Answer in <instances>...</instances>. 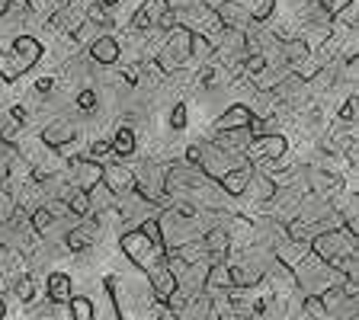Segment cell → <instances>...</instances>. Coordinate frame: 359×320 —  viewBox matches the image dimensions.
<instances>
[{
  "instance_id": "1",
  "label": "cell",
  "mask_w": 359,
  "mask_h": 320,
  "mask_svg": "<svg viewBox=\"0 0 359 320\" xmlns=\"http://www.w3.org/2000/svg\"><path fill=\"white\" fill-rule=\"evenodd\" d=\"M122 250L144 276H154V272H161L167 266V244L148 237L142 228H132V231L122 234Z\"/></svg>"
},
{
  "instance_id": "2",
  "label": "cell",
  "mask_w": 359,
  "mask_h": 320,
  "mask_svg": "<svg viewBox=\"0 0 359 320\" xmlns=\"http://www.w3.org/2000/svg\"><path fill=\"white\" fill-rule=\"evenodd\" d=\"M189 58H193V32L177 22V26L167 32V39H164V45H161L157 58H151V61H154L157 71L167 77V74H177Z\"/></svg>"
},
{
  "instance_id": "3",
  "label": "cell",
  "mask_w": 359,
  "mask_h": 320,
  "mask_svg": "<svg viewBox=\"0 0 359 320\" xmlns=\"http://www.w3.org/2000/svg\"><path fill=\"white\" fill-rule=\"evenodd\" d=\"M42 58V42L36 36H16L13 48L0 55V77L7 83H13L16 77H22L29 67H36V61Z\"/></svg>"
},
{
  "instance_id": "4",
  "label": "cell",
  "mask_w": 359,
  "mask_h": 320,
  "mask_svg": "<svg viewBox=\"0 0 359 320\" xmlns=\"http://www.w3.org/2000/svg\"><path fill=\"white\" fill-rule=\"evenodd\" d=\"M285 148L289 144H285L283 134H257V138H250L244 154H247V160H283Z\"/></svg>"
},
{
  "instance_id": "5",
  "label": "cell",
  "mask_w": 359,
  "mask_h": 320,
  "mask_svg": "<svg viewBox=\"0 0 359 320\" xmlns=\"http://www.w3.org/2000/svg\"><path fill=\"white\" fill-rule=\"evenodd\" d=\"M100 183H103L116 199H122V195L135 193V170H128L119 160H109V164H103V179H100Z\"/></svg>"
},
{
  "instance_id": "6",
  "label": "cell",
  "mask_w": 359,
  "mask_h": 320,
  "mask_svg": "<svg viewBox=\"0 0 359 320\" xmlns=\"http://www.w3.org/2000/svg\"><path fill=\"white\" fill-rule=\"evenodd\" d=\"M218 16V22H222L224 29H250L254 22H250V10L244 7V4H238V0H222L218 7H212Z\"/></svg>"
},
{
  "instance_id": "7",
  "label": "cell",
  "mask_w": 359,
  "mask_h": 320,
  "mask_svg": "<svg viewBox=\"0 0 359 320\" xmlns=\"http://www.w3.org/2000/svg\"><path fill=\"white\" fill-rule=\"evenodd\" d=\"M67 167H71V176H74V186L83 189V193L103 179V164L90 160V157H74V160H67Z\"/></svg>"
},
{
  "instance_id": "8",
  "label": "cell",
  "mask_w": 359,
  "mask_h": 320,
  "mask_svg": "<svg viewBox=\"0 0 359 320\" xmlns=\"http://www.w3.org/2000/svg\"><path fill=\"white\" fill-rule=\"evenodd\" d=\"M167 4L164 0H144L142 7H138V13L132 16V29L135 32H151V29H157V22H161V16L167 13Z\"/></svg>"
},
{
  "instance_id": "9",
  "label": "cell",
  "mask_w": 359,
  "mask_h": 320,
  "mask_svg": "<svg viewBox=\"0 0 359 320\" xmlns=\"http://www.w3.org/2000/svg\"><path fill=\"white\" fill-rule=\"evenodd\" d=\"M74 138H77V132H74V125H71L67 119L48 122V125H45V132H42V141L48 144L52 151H65L67 144L74 141Z\"/></svg>"
},
{
  "instance_id": "10",
  "label": "cell",
  "mask_w": 359,
  "mask_h": 320,
  "mask_svg": "<svg viewBox=\"0 0 359 320\" xmlns=\"http://www.w3.org/2000/svg\"><path fill=\"white\" fill-rule=\"evenodd\" d=\"M90 58L100 61V64H116L122 58V48H119V39L116 36H97L90 42Z\"/></svg>"
},
{
  "instance_id": "11",
  "label": "cell",
  "mask_w": 359,
  "mask_h": 320,
  "mask_svg": "<svg viewBox=\"0 0 359 320\" xmlns=\"http://www.w3.org/2000/svg\"><path fill=\"white\" fill-rule=\"evenodd\" d=\"M45 291H48V301H52V305H67V301L74 298V282H71V276H65V272H52L48 282H45Z\"/></svg>"
},
{
  "instance_id": "12",
  "label": "cell",
  "mask_w": 359,
  "mask_h": 320,
  "mask_svg": "<svg viewBox=\"0 0 359 320\" xmlns=\"http://www.w3.org/2000/svg\"><path fill=\"white\" fill-rule=\"evenodd\" d=\"M250 122H254V116H250V106L234 103L231 109H228V112L222 116V119L215 122V132H231V128H250Z\"/></svg>"
},
{
  "instance_id": "13",
  "label": "cell",
  "mask_w": 359,
  "mask_h": 320,
  "mask_svg": "<svg viewBox=\"0 0 359 320\" xmlns=\"http://www.w3.org/2000/svg\"><path fill=\"white\" fill-rule=\"evenodd\" d=\"M241 195H254L257 202H269L273 195H276V183H273V176H266V173L254 170L250 173V179H247V186Z\"/></svg>"
},
{
  "instance_id": "14",
  "label": "cell",
  "mask_w": 359,
  "mask_h": 320,
  "mask_svg": "<svg viewBox=\"0 0 359 320\" xmlns=\"http://www.w3.org/2000/svg\"><path fill=\"white\" fill-rule=\"evenodd\" d=\"M279 55H283V61L289 67H295L305 58H311V48H308V42L302 36H295V39H283V42H279Z\"/></svg>"
},
{
  "instance_id": "15",
  "label": "cell",
  "mask_w": 359,
  "mask_h": 320,
  "mask_svg": "<svg viewBox=\"0 0 359 320\" xmlns=\"http://www.w3.org/2000/svg\"><path fill=\"white\" fill-rule=\"evenodd\" d=\"M250 173H254V164H241V167L224 173V176L218 179V186H222L228 195H241L247 186V179H250Z\"/></svg>"
},
{
  "instance_id": "16",
  "label": "cell",
  "mask_w": 359,
  "mask_h": 320,
  "mask_svg": "<svg viewBox=\"0 0 359 320\" xmlns=\"http://www.w3.org/2000/svg\"><path fill=\"white\" fill-rule=\"evenodd\" d=\"M87 202H90V215H93V211H97V215H100V211H112L116 205H119V199H116V195H112L103 183H97V186L87 189Z\"/></svg>"
},
{
  "instance_id": "17",
  "label": "cell",
  "mask_w": 359,
  "mask_h": 320,
  "mask_svg": "<svg viewBox=\"0 0 359 320\" xmlns=\"http://www.w3.org/2000/svg\"><path fill=\"white\" fill-rule=\"evenodd\" d=\"M93 234H97V228L93 224H81V228H71L67 231V246L74 250V253H81V250H87V246H93Z\"/></svg>"
},
{
  "instance_id": "18",
  "label": "cell",
  "mask_w": 359,
  "mask_h": 320,
  "mask_svg": "<svg viewBox=\"0 0 359 320\" xmlns=\"http://www.w3.org/2000/svg\"><path fill=\"white\" fill-rule=\"evenodd\" d=\"M334 22H340V26H346V29L356 32L359 26V0H344V7L337 10L334 16H330Z\"/></svg>"
},
{
  "instance_id": "19",
  "label": "cell",
  "mask_w": 359,
  "mask_h": 320,
  "mask_svg": "<svg viewBox=\"0 0 359 320\" xmlns=\"http://www.w3.org/2000/svg\"><path fill=\"white\" fill-rule=\"evenodd\" d=\"M65 205H67V211H71L74 218H87L90 215L87 193H83V189H77V186H71V193L65 195Z\"/></svg>"
},
{
  "instance_id": "20",
  "label": "cell",
  "mask_w": 359,
  "mask_h": 320,
  "mask_svg": "<svg viewBox=\"0 0 359 320\" xmlns=\"http://www.w3.org/2000/svg\"><path fill=\"white\" fill-rule=\"evenodd\" d=\"M16 211H20V205H16L13 193H10V183H4L0 186V224H13Z\"/></svg>"
},
{
  "instance_id": "21",
  "label": "cell",
  "mask_w": 359,
  "mask_h": 320,
  "mask_svg": "<svg viewBox=\"0 0 359 320\" xmlns=\"http://www.w3.org/2000/svg\"><path fill=\"white\" fill-rule=\"evenodd\" d=\"M112 154H119V157H132L135 154V132L132 128H119L116 132V138H112Z\"/></svg>"
},
{
  "instance_id": "22",
  "label": "cell",
  "mask_w": 359,
  "mask_h": 320,
  "mask_svg": "<svg viewBox=\"0 0 359 320\" xmlns=\"http://www.w3.org/2000/svg\"><path fill=\"white\" fill-rule=\"evenodd\" d=\"M29 224H32V231L36 234H48V228L55 224V215L48 211V205H42V209H36L29 215Z\"/></svg>"
},
{
  "instance_id": "23",
  "label": "cell",
  "mask_w": 359,
  "mask_h": 320,
  "mask_svg": "<svg viewBox=\"0 0 359 320\" xmlns=\"http://www.w3.org/2000/svg\"><path fill=\"white\" fill-rule=\"evenodd\" d=\"M67 305H71L74 320H97V307H93V301L90 298H71Z\"/></svg>"
},
{
  "instance_id": "24",
  "label": "cell",
  "mask_w": 359,
  "mask_h": 320,
  "mask_svg": "<svg viewBox=\"0 0 359 320\" xmlns=\"http://www.w3.org/2000/svg\"><path fill=\"white\" fill-rule=\"evenodd\" d=\"M273 13H276V0H260L257 10H250V22H266Z\"/></svg>"
},
{
  "instance_id": "25",
  "label": "cell",
  "mask_w": 359,
  "mask_h": 320,
  "mask_svg": "<svg viewBox=\"0 0 359 320\" xmlns=\"http://www.w3.org/2000/svg\"><path fill=\"white\" fill-rule=\"evenodd\" d=\"M87 22H93V26H109V13H106V7L100 0L87 7Z\"/></svg>"
},
{
  "instance_id": "26",
  "label": "cell",
  "mask_w": 359,
  "mask_h": 320,
  "mask_svg": "<svg viewBox=\"0 0 359 320\" xmlns=\"http://www.w3.org/2000/svg\"><path fill=\"white\" fill-rule=\"evenodd\" d=\"M112 154V144L109 141H103V138H100V141H93V144H90V160H97V164H103V160H106V157H109Z\"/></svg>"
},
{
  "instance_id": "27",
  "label": "cell",
  "mask_w": 359,
  "mask_h": 320,
  "mask_svg": "<svg viewBox=\"0 0 359 320\" xmlns=\"http://www.w3.org/2000/svg\"><path fill=\"white\" fill-rule=\"evenodd\" d=\"M13 291L20 295V301H32V295H36V288H32V279L29 276H20L13 285Z\"/></svg>"
},
{
  "instance_id": "28",
  "label": "cell",
  "mask_w": 359,
  "mask_h": 320,
  "mask_svg": "<svg viewBox=\"0 0 359 320\" xmlns=\"http://www.w3.org/2000/svg\"><path fill=\"white\" fill-rule=\"evenodd\" d=\"M305 311H308V317H311V320H318V317H324V314H327L318 295H305Z\"/></svg>"
},
{
  "instance_id": "29",
  "label": "cell",
  "mask_w": 359,
  "mask_h": 320,
  "mask_svg": "<svg viewBox=\"0 0 359 320\" xmlns=\"http://www.w3.org/2000/svg\"><path fill=\"white\" fill-rule=\"evenodd\" d=\"M29 4V10H36V13H55V10L61 7V0H26Z\"/></svg>"
},
{
  "instance_id": "30",
  "label": "cell",
  "mask_w": 359,
  "mask_h": 320,
  "mask_svg": "<svg viewBox=\"0 0 359 320\" xmlns=\"http://www.w3.org/2000/svg\"><path fill=\"white\" fill-rule=\"evenodd\" d=\"M356 106H359V99H356V97L346 99L344 109H340V119H344V122H353V119H356Z\"/></svg>"
},
{
  "instance_id": "31",
  "label": "cell",
  "mask_w": 359,
  "mask_h": 320,
  "mask_svg": "<svg viewBox=\"0 0 359 320\" xmlns=\"http://www.w3.org/2000/svg\"><path fill=\"white\" fill-rule=\"evenodd\" d=\"M77 106H81L83 112H90L93 106H97V93H93V90H83L81 97H77Z\"/></svg>"
},
{
  "instance_id": "32",
  "label": "cell",
  "mask_w": 359,
  "mask_h": 320,
  "mask_svg": "<svg viewBox=\"0 0 359 320\" xmlns=\"http://www.w3.org/2000/svg\"><path fill=\"white\" fill-rule=\"evenodd\" d=\"M170 125H173V128H183V125H187V109H183V106H177V109H173Z\"/></svg>"
},
{
  "instance_id": "33",
  "label": "cell",
  "mask_w": 359,
  "mask_h": 320,
  "mask_svg": "<svg viewBox=\"0 0 359 320\" xmlns=\"http://www.w3.org/2000/svg\"><path fill=\"white\" fill-rule=\"evenodd\" d=\"M0 138H4L7 144H13L16 141V125H4L0 128Z\"/></svg>"
},
{
  "instance_id": "34",
  "label": "cell",
  "mask_w": 359,
  "mask_h": 320,
  "mask_svg": "<svg viewBox=\"0 0 359 320\" xmlns=\"http://www.w3.org/2000/svg\"><path fill=\"white\" fill-rule=\"evenodd\" d=\"M164 4H167L170 10H187V7H193L196 0H164Z\"/></svg>"
},
{
  "instance_id": "35",
  "label": "cell",
  "mask_w": 359,
  "mask_h": 320,
  "mask_svg": "<svg viewBox=\"0 0 359 320\" xmlns=\"http://www.w3.org/2000/svg\"><path fill=\"white\" fill-rule=\"evenodd\" d=\"M187 160L193 167H199V144H189V148H187Z\"/></svg>"
},
{
  "instance_id": "36",
  "label": "cell",
  "mask_w": 359,
  "mask_h": 320,
  "mask_svg": "<svg viewBox=\"0 0 359 320\" xmlns=\"http://www.w3.org/2000/svg\"><path fill=\"white\" fill-rule=\"evenodd\" d=\"M52 77H39V81H36V90H39V93H48V90H52Z\"/></svg>"
},
{
  "instance_id": "37",
  "label": "cell",
  "mask_w": 359,
  "mask_h": 320,
  "mask_svg": "<svg viewBox=\"0 0 359 320\" xmlns=\"http://www.w3.org/2000/svg\"><path fill=\"white\" fill-rule=\"evenodd\" d=\"M29 119V112L22 109V106H13V122H26Z\"/></svg>"
},
{
  "instance_id": "38",
  "label": "cell",
  "mask_w": 359,
  "mask_h": 320,
  "mask_svg": "<svg viewBox=\"0 0 359 320\" xmlns=\"http://www.w3.org/2000/svg\"><path fill=\"white\" fill-rule=\"evenodd\" d=\"M100 4H103V7H116V4H119V0H100Z\"/></svg>"
},
{
  "instance_id": "39",
  "label": "cell",
  "mask_w": 359,
  "mask_h": 320,
  "mask_svg": "<svg viewBox=\"0 0 359 320\" xmlns=\"http://www.w3.org/2000/svg\"><path fill=\"white\" fill-rule=\"evenodd\" d=\"M4 314H7V305H4V298H0V320H4Z\"/></svg>"
},
{
  "instance_id": "40",
  "label": "cell",
  "mask_w": 359,
  "mask_h": 320,
  "mask_svg": "<svg viewBox=\"0 0 359 320\" xmlns=\"http://www.w3.org/2000/svg\"><path fill=\"white\" fill-rule=\"evenodd\" d=\"M4 83H7V81H4V77H0V97H4Z\"/></svg>"
},
{
  "instance_id": "41",
  "label": "cell",
  "mask_w": 359,
  "mask_h": 320,
  "mask_svg": "<svg viewBox=\"0 0 359 320\" xmlns=\"http://www.w3.org/2000/svg\"><path fill=\"white\" fill-rule=\"evenodd\" d=\"M0 285H4V272H0Z\"/></svg>"
},
{
  "instance_id": "42",
  "label": "cell",
  "mask_w": 359,
  "mask_h": 320,
  "mask_svg": "<svg viewBox=\"0 0 359 320\" xmlns=\"http://www.w3.org/2000/svg\"><path fill=\"white\" fill-rule=\"evenodd\" d=\"M305 320H311V317H305Z\"/></svg>"
}]
</instances>
